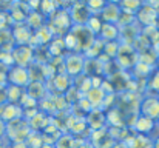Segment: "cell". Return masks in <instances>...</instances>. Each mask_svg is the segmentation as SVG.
<instances>
[{
  "label": "cell",
  "mask_w": 159,
  "mask_h": 148,
  "mask_svg": "<svg viewBox=\"0 0 159 148\" xmlns=\"http://www.w3.org/2000/svg\"><path fill=\"white\" fill-rule=\"evenodd\" d=\"M33 56H34V49L28 45H17L12 49V60L16 66L28 68L33 63Z\"/></svg>",
  "instance_id": "obj_1"
},
{
  "label": "cell",
  "mask_w": 159,
  "mask_h": 148,
  "mask_svg": "<svg viewBox=\"0 0 159 148\" xmlns=\"http://www.w3.org/2000/svg\"><path fill=\"white\" fill-rule=\"evenodd\" d=\"M6 79H8V82H9L12 87H19V88H25V87H28V83L31 82V80H30L28 68H22V66H12V68L8 71Z\"/></svg>",
  "instance_id": "obj_2"
},
{
  "label": "cell",
  "mask_w": 159,
  "mask_h": 148,
  "mask_svg": "<svg viewBox=\"0 0 159 148\" xmlns=\"http://www.w3.org/2000/svg\"><path fill=\"white\" fill-rule=\"evenodd\" d=\"M141 110V116L148 117L152 120L158 119L159 117V99L158 97H145L141 100L139 105Z\"/></svg>",
  "instance_id": "obj_3"
},
{
  "label": "cell",
  "mask_w": 159,
  "mask_h": 148,
  "mask_svg": "<svg viewBox=\"0 0 159 148\" xmlns=\"http://www.w3.org/2000/svg\"><path fill=\"white\" fill-rule=\"evenodd\" d=\"M85 68V59L80 54H70L65 59V70L68 76H77Z\"/></svg>",
  "instance_id": "obj_4"
},
{
  "label": "cell",
  "mask_w": 159,
  "mask_h": 148,
  "mask_svg": "<svg viewBox=\"0 0 159 148\" xmlns=\"http://www.w3.org/2000/svg\"><path fill=\"white\" fill-rule=\"evenodd\" d=\"M120 14H122L120 6L117 3H113V2L107 3L105 8L102 9V17H104L105 23H114L116 25V22H119V19H120Z\"/></svg>",
  "instance_id": "obj_5"
},
{
  "label": "cell",
  "mask_w": 159,
  "mask_h": 148,
  "mask_svg": "<svg viewBox=\"0 0 159 148\" xmlns=\"http://www.w3.org/2000/svg\"><path fill=\"white\" fill-rule=\"evenodd\" d=\"M155 120H152V119H148V117H144V116H139L136 120H134V123H133V127H134V130L141 134V136H147L153 128H155Z\"/></svg>",
  "instance_id": "obj_6"
},
{
  "label": "cell",
  "mask_w": 159,
  "mask_h": 148,
  "mask_svg": "<svg viewBox=\"0 0 159 148\" xmlns=\"http://www.w3.org/2000/svg\"><path fill=\"white\" fill-rule=\"evenodd\" d=\"M45 94V87L42 82H30L26 87V96L34 100H40Z\"/></svg>",
  "instance_id": "obj_7"
},
{
  "label": "cell",
  "mask_w": 159,
  "mask_h": 148,
  "mask_svg": "<svg viewBox=\"0 0 159 148\" xmlns=\"http://www.w3.org/2000/svg\"><path fill=\"white\" fill-rule=\"evenodd\" d=\"M99 34H101L104 39H107L108 42H113V40L117 37V34H119V28H117L114 23H104Z\"/></svg>",
  "instance_id": "obj_8"
},
{
  "label": "cell",
  "mask_w": 159,
  "mask_h": 148,
  "mask_svg": "<svg viewBox=\"0 0 159 148\" xmlns=\"http://www.w3.org/2000/svg\"><path fill=\"white\" fill-rule=\"evenodd\" d=\"M130 148H153V141L148 136H134L131 144H127Z\"/></svg>",
  "instance_id": "obj_9"
},
{
  "label": "cell",
  "mask_w": 159,
  "mask_h": 148,
  "mask_svg": "<svg viewBox=\"0 0 159 148\" xmlns=\"http://www.w3.org/2000/svg\"><path fill=\"white\" fill-rule=\"evenodd\" d=\"M150 85H152V88H155V90L159 91V73H156V74L153 76V82H152Z\"/></svg>",
  "instance_id": "obj_10"
},
{
  "label": "cell",
  "mask_w": 159,
  "mask_h": 148,
  "mask_svg": "<svg viewBox=\"0 0 159 148\" xmlns=\"http://www.w3.org/2000/svg\"><path fill=\"white\" fill-rule=\"evenodd\" d=\"M111 148H130L127 145V142H117V144H113Z\"/></svg>",
  "instance_id": "obj_11"
},
{
  "label": "cell",
  "mask_w": 159,
  "mask_h": 148,
  "mask_svg": "<svg viewBox=\"0 0 159 148\" xmlns=\"http://www.w3.org/2000/svg\"><path fill=\"white\" fill-rule=\"evenodd\" d=\"M5 131H6V127H5V123H3V120L0 119V136H2V134H3Z\"/></svg>",
  "instance_id": "obj_12"
},
{
  "label": "cell",
  "mask_w": 159,
  "mask_h": 148,
  "mask_svg": "<svg viewBox=\"0 0 159 148\" xmlns=\"http://www.w3.org/2000/svg\"><path fill=\"white\" fill-rule=\"evenodd\" d=\"M153 148H159V137L155 141V142H153Z\"/></svg>",
  "instance_id": "obj_13"
},
{
  "label": "cell",
  "mask_w": 159,
  "mask_h": 148,
  "mask_svg": "<svg viewBox=\"0 0 159 148\" xmlns=\"http://www.w3.org/2000/svg\"><path fill=\"white\" fill-rule=\"evenodd\" d=\"M158 122H159V117H158Z\"/></svg>",
  "instance_id": "obj_14"
}]
</instances>
